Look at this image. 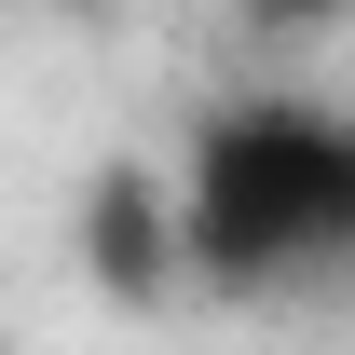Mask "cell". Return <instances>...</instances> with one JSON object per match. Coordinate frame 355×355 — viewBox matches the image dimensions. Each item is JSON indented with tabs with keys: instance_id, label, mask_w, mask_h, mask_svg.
<instances>
[{
	"instance_id": "2",
	"label": "cell",
	"mask_w": 355,
	"mask_h": 355,
	"mask_svg": "<svg viewBox=\"0 0 355 355\" xmlns=\"http://www.w3.org/2000/svg\"><path fill=\"white\" fill-rule=\"evenodd\" d=\"M83 260H96L110 301H164V273L191 260V232H178V205H164L150 164H110V178L83 191Z\"/></svg>"
},
{
	"instance_id": "1",
	"label": "cell",
	"mask_w": 355,
	"mask_h": 355,
	"mask_svg": "<svg viewBox=\"0 0 355 355\" xmlns=\"http://www.w3.org/2000/svg\"><path fill=\"white\" fill-rule=\"evenodd\" d=\"M191 273L205 287H287V273H355V110L314 96H246L191 137L178 191Z\"/></svg>"
},
{
	"instance_id": "3",
	"label": "cell",
	"mask_w": 355,
	"mask_h": 355,
	"mask_svg": "<svg viewBox=\"0 0 355 355\" xmlns=\"http://www.w3.org/2000/svg\"><path fill=\"white\" fill-rule=\"evenodd\" d=\"M355 0H246V28H273V42H314V28H342Z\"/></svg>"
}]
</instances>
